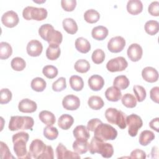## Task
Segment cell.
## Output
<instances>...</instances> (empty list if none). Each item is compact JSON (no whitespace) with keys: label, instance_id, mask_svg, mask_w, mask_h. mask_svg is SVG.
I'll return each mask as SVG.
<instances>
[{"label":"cell","instance_id":"6da1fadb","mask_svg":"<svg viewBox=\"0 0 159 159\" xmlns=\"http://www.w3.org/2000/svg\"><path fill=\"white\" fill-rule=\"evenodd\" d=\"M29 135L25 132H19L12 136L14 151L18 158H31V154L27 152L26 143L28 142Z\"/></svg>","mask_w":159,"mask_h":159},{"label":"cell","instance_id":"7a4b0ae2","mask_svg":"<svg viewBox=\"0 0 159 159\" xmlns=\"http://www.w3.org/2000/svg\"><path fill=\"white\" fill-rule=\"evenodd\" d=\"M39 34L43 40L48 42L49 45H59L62 42L61 33L55 30L51 24H45L41 25L39 29Z\"/></svg>","mask_w":159,"mask_h":159},{"label":"cell","instance_id":"3957f363","mask_svg":"<svg viewBox=\"0 0 159 159\" xmlns=\"http://www.w3.org/2000/svg\"><path fill=\"white\" fill-rule=\"evenodd\" d=\"M89 152L91 154L99 153L104 158H111L114 153V148L111 143L104 142L103 140L98 139L94 137L92 138L89 144Z\"/></svg>","mask_w":159,"mask_h":159},{"label":"cell","instance_id":"277c9868","mask_svg":"<svg viewBox=\"0 0 159 159\" xmlns=\"http://www.w3.org/2000/svg\"><path fill=\"white\" fill-rule=\"evenodd\" d=\"M34 121L32 117L29 116H15L11 117L9 123V129L11 131L18 130L32 129Z\"/></svg>","mask_w":159,"mask_h":159},{"label":"cell","instance_id":"5b68a950","mask_svg":"<svg viewBox=\"0 0 159 159\" xmlns=\"http://www.w3.org/2000/svg\"><path fill=\"white\" fill-rule=\"evenodd\" d=\"M117 136V132L112 126L101 122L95 128L94 137L103 141L113 140Z\"/></svg>","mask_w":159,"mask_h":159},{"label":"cell","instance_id":"8992f818","mask_svg":"<svg viewBox=\"0 0 159 159\" xmlns=\"http://www.w3.org/2000/svg\"><path fill=\"white\" fill-rule=\"evenodd\" d=\"M105 117L109 123L116 124L122 129L127 127L126 116L120 110L112 107L108 108L105 112Z\"/></svg>","mask_w":159,"mask_h":159},{"label":"cell","instance_id":"52a82bcc","mask_svg":"<svg viewBox=\"0 0 159 159\" xmlns=\"http://www.w3.org/2000/svg\"><path fill=\"white\" fill-rule=\"evenodd\" d=\"M22 16L25 20L34 19L37 21H40L47 17V11L43 7L27 6L23 10Z\"/></svg>","mask_w":159,"mask_h":159},{"label":"cell","instance_id":"ba28073f","mask_svg":"<svg viewBox=\"0 0 159 159\" xmlns=\"http://www.w3.org/2000/svg\"><path fill=\"white\" fill-rule=\"evenodd\" d=\"M126 124L129 127V134L131 137H135L137 135L139 129L142 127L143 122L139 116L132 114L126 117Z\"/></svg>","mask_w":159,"mask_h":159},{"label":"cell","instance_id":"9c48e42d","mask_svg":"<svg viewBox=\"0 0 159 159\" xmlns=\"http://www.w3.org/2000/svg\"><path fill=\"white\" fill-rule=\"evenodd\" d=\"M127 66L128 63L126 60L122 57H118L108 61L106 68L111 72H116L124 70Z\"/></svg>","mask_w":159,"mask_h":159},{"label":"cell","instance_id":"30bf717a","mask_svg":"<svg viewBox=\"0 0 159 159\" xmlns=\"http://www.w3.org/2000/svg\"><path fill=\"white\" fill-rule=\"evenodd\" d=\"M125 46V40L121 36H116L111 38L107 43L108 50L112 53L121 52Z\"/></svg>","mask_w":159,"mask_h":159},{"label":"cell","instance_id":"8fae6325","mask_svg":"<svg viewBox=\"0 0 159 159\" xmlns=\"http://www.w3.org/2000/svg\"><path fill=\"white\" fill-rule=\"evenodd\" d=\"M1 21L3 25L6 27L12 28L17 25L19 19L16 12L13 11H9L2 16Z\"/></svg>","mask_w":159,"mask_h":159},{"label":"cell","instance_id":"7c38bea8","mask_svg":"<svg viewBox=\"0 0 159 159\" xmlns=\"http://www.w3.org/2000/svg\"><path fill=\"white\" fill-rule=\"evenodd\" d=\"M62 105L66 110H76L80 106V100L76 96L69 94L63 98L62 101Z\"/></svg>","mask_w":159,"mask_h":159},{"label":"cell","instance_id":"4fadbf2b","mask_svg":"<svg viewBox=\"0 0 159 159\" xmlns=\"http://www.w3.org/2000/svg\"><path fill=\"white\" fill-rule=\"evenodd\" d=\"M46 146L42 140L37 139H35L30 145L29 152L33 158H38L45 149Z\"/></svg>","mask_w":159,"mask_h":159},{"label":"cell","instance_id":"5bb4252c","mask_svg":"<svg viewBox=\"0 0 159 159\" xmlns=\"http://www.w3.org/2000/svg\"><path fill=\"white\" fill-rule=\"evenodd\" d=\"M142 54V48L138 43L131 44L127 49V56L132 61H137L140 60Z\"/></svg>","mask_w":159,"mask_h":159},{"label":"cell","instance_id":"9a60e30c","mask_svg":"<svg viewBox=\"0 0 159 159\" xmlns=\"http://www.w3.org/2000/svg\"><path fill=\"white\" fill-rule=\"evenodd\" d=\"M27 52L31 57L39 56L43 50V46L40 42L37 40H30L27 45Z\"/></svg>","mask_w":159,"mask_h":159},{"label":"cell","instance_id":"2e32d148","mask_svg":"<svg viewBox=\"0 0 159 159\" xmlns=\"http://www.w3.org/2000/svg\"><path fill=\"white\" fill-rule=\"evenodd\" d=\"M37 106L35 102L29 99H22L18 105L19 111L24 113H32L37 110Z\"/></svg>","mask_w":159,"mask_h":159},{"label":"cell","instance_id":"e0dca14e","mask_svg":"<svg viewBox=\"0 0 159 159\" xmlns=\"http://www.w3.org/2000/svg\"><path fill=\"white\" fill-rule=\"evenodd\" d=\"M142 76L144 80L149 83L156 82L158 79V73L157 70L151 66L144 68L142 71Z\"/></svg>","mask_w":159,"mask_h":159},{"label":"cell","instance_id":"ac0fdd59","mask_svg":"<svg viewBox=\"0 0 159 159\" xmlns=\"http://www.w3.org/2000/svg\"><path fill=\"white\" fill-rule=\"evenodd\" d=\"M104 84V80L103 78L98 75H94L91 76L88 80V85L93 91L101 90Z\"/></svg>","mask_w":159,"mask_h":159},{"label":"cell","instance_id":"d6986e66","mask_svg":"<svg viewBox=\"0 0 159 159\" xmlns=\"http://www.w3.org/2000/svg\"><path fill=\"white\" fill-rule=\"evenodd\" d=\"M89 143L88 140L83 139H76L73 143L74 151L78 154H83L88 152L89 149Z\"/></svg>","mask_w":159,"mask_h":159},{"label":"cell","instance_id":"ffe728a7","mask_svg":"<svg viewBox=\"0 0 159 159\" xmlns=\"http://www.w3.org/2000/svg\"><path fill=\"white\" fill-rule=\"evenodd\" d=\"M105 96L106 99L112 102L118 101L122 97L120 89L113 86L108 88L105 92Z\"/></svg>","mask_w":159,"mask_h":159},{"label":"cell","instance_id":"44dd1931","mask_svg":"<svg viewBox=\"0 0 159 159\" xmlns=\"http://www.w3.org/2000/svg\"><path fill=\"white\" fill-rule=\"evenodd\" d=\"M143 9V4L140 0H130L127 4V12L132 15L140 13Z\"/></svg>","mask_w":159,"mask_h":159},{"label":"cell","instance_id":"7402d4cb","mask_svg":"<svg viewBox=\"0 0 159 159\" xmlns=\"http://www.w3.org/2000/svg\"><path fill=\"white\" fill-rule=\"evenodd\" d=\"M108 29L102 25H99L94 27L91 32L93 39L97 40H102L106 39L108 35Z\"/></svg>","mask_w":159,"mask_h":159},{"label":"cell","instance_id":"603a6c76","mask_svg":"<svg viewBox=\"0 0 159 159\" xmlns=\"http://www.w3.org/2000/svg\"><path fill=\"white\" fill-rule=\"evenodd\" d=\"M73 122L74 119L71 116L70 114H64L59 117L58 125L61 129L63 130H68L72 126Z\"/></svg>","mask_w":159,"mask_h":159},{"label":"cell","instance_id":"cb8c5ba5","mask_svg":"<svg viewBox=\"0 0 159 159\" xmlns=\"http://www.w3.org/2000/svg\"><path fill=\"white\" fill-rule=\"evenodd\" d=\"M75 47L78 52L86 53L90 50L91 45L87 39L83 37H78L75 40Z\"/></svg>","mask_w":159,"mask_h":159},{"label":"cell","instance_id":"d4e9b609","mask_svg":"<svg viewBox=\"0 0 159 159\" xmlns=\"http://www.w3.org/2000/svg\"><path fill=\"white\" fill-rule=\"evenodd\" d=\"M40 120L47 125H53L55 122V115L48 111H42L39 114Z\"/></svg>","mask_w":159,"mask_h":159},{"label":"cell","instance_id":"484cf974","mask_svg":"<svg viewBox=\"0 0 159 159\" xmlns=\"http://www.w3.org/2000/svg\"><path fill=\"white\" fill-rule=\"evenodd\" d=\"M63 27L65 30L70 34H75L78 31L76 22L72 18H66L62 22Z\"/></svg>","mask_w":159,"mask_h":159},{"label":"cell","instance_id":"4316f807","mask_svg":"<svg viewBox=\"0 0 159 159\" xmlns=\"http://www.w3.org/2000/svg\"><path fill=\"white\" fill-rule=\"evenodd\" d=\"M73 133L75 139H83L88 140L90 136L87 127L83 125L76 126L74 129Z\"/></svg>","mask_w":159,"mask_h":159},{"label":"cell","instance_id":"83f0119b","mask_svg":"<svg viewBox=\"0 0 159 159\" xmlns=\"http://www.w3.org/2000/svg\"><path fill=\"white\" fill-rule=\"evenodd\" d=\"M155 139V134L153 132L148 130L142 131L139 137V143L142 146H146L149 144Z\"/></svg>","mask_w":159,"mask_h":159},{"label":"cell","instance_id":"f1b7e54d","mask_svg":"<svg viewBox=\"0 0 159 159\" xmlns=\"http://www.w3.org/2000/svg\"><path fill=\"white\" fill-rule=\"evenodd\" d=\"M61 50L59 45H49L46 50V56L50 60H57L60 55Z\"/></svg>","mask_w":159,"mask_h":159},{"label":"cell","instance_id":"f546056e","mask_svg":"<svg viewBox=\"0 0 159 159\" xmlns=\"http://www.w3.org/2000/svg\"><path fill=\"white\" fill-rule=\"evenodd\" d=\"M70 84L71 88L76 91H81L84 86V82L81 77L77 75H73L70 77Z\"/></svg>","mask_w":159,"mask_h":159},{"label":"cell","instance_id":"4dcf8cb0","mask_svg":"<svg viewBox=\"0 0 159 159\" xmlns=\"http://www.w3.org/2000/svg\"><path fill=\"white\" fill-rule=\"evenodd\" d=\"M12 53V49L11 45L5 42L0 43V58L1 60L7 59L11 57Z\"/></svg>","mask_w":159,"mask_h":159},{"label":"cell","instance_id":"1f68e13d","mask_svg":"<svg viewBox=\"0 0 159 159\" xmlns=\"http://www.w3.org/2000/svg\"><path fill=\"white\" fill-rule=\"evenodd\" d=\"M100 18L99 13L94 9H88L84 14V20L90 24L97 22Z\"/></svg>","mask_w":159,"mask_h":159},{"label":"cell","instance_id":"d6a6232c","mask_svg":"<svg viewBox=\"0 0 159 159\" xmlns=\"http://www.w3.org/2000/svg\"><path fill=\"white\" fill-rule=\"evenodd\" d=\"M129 79L125 75H119L115 78L113 81V85L119 89H125L129 86Z\"/></svg>","mask_w":159,"mask_h":159},{"label":"cell","instance_id":"836d02e7","mask_svg":"<svg viewBox=\"0 0 159 159\" xmlns=\"http://www.w3.org/2000/svg\"><path fill=\"white\" fill-rule=\"evenodd\" d=\"M89 106L94 110H99L104 106V101L102 99L98 96H91L88 101Z\"/></svg>","mask_w":159,"mask_h":159},{"label":"cell","instance_id":"e575fe53","mask_svg":"<svg viewBox=\"0 0 159 159\" xmlns=\"http://www.w3.org/2000/svg\"><path fill=\"white\" fill-rule=\"evenodd\" d=\"M30 86L33 90L37 92H42L45 89L47 84L43 78L36 77L32 80Z\"/></svg>","mask_w":159,"mask_h":159},{"label":"cell","instance_id":"d590c367","mask_svg":"<svg viewBox=\"0 0 159 159\" xmlns=\"http://www.w3.org/2000/svg\"><path fill=\"white\" fill-rule=\"evenodd\" d=\"M145 30L148 34L154 35L158 32L159 24L157 20H148L145 24Z\"/></svg>","mask_w":159,"mask_h":159},{"label":"cell","instance_id":"8d00e7d4","mask_svg":"<svg viewBox=\"0 0 159 159\" xmlns=\"http://www.w3.org/2000/svg\"><path fill=\"white\" fill-rule=\"evenodd\" d=\"M74 67L76 71L81 73H84L89 70L90 64L86 60L80 59L76 61Z\"/></svg>","mask_w":159,"mask_h":159},{"label":"cell","instance_id":"74e56055","mask_svg":"<svg viewBox=\"0 0 159 159\" xmlns=\"http://www.w3.org/2000/svg\"><path fill=\"white\" fill-rule=\"evenodd\" d=\"M122 102L124 106L128 108H133L137 105V99L134 96L130 93L125 94L122 98Z\"/></svg>","mask_w":159,"mask_h":159},{"label":"cell","instance_id":"f35d334b","mask_svg":"<svg viewBox=\"0 0 159 159\" xmlns=\"http://www.w3.org/2000/svg\"><path fill=\"white\" fill-rule=\"evenodd\" d=\"M43 135L47 139L53 140L58 137V131L56 127L47 125L43 129Z\"/></svg>","mask_w":159,"mask_h":159},{"label":"cell","instance_id":"ab89813d","mask_svg":"<svg viewBox=\"0 0 159 159\" xmlns=\"http://www.w3.org/2000/svg\"><path fill=\"white\" fill-rule=\"evenodd\" d=\"M11 67L15 71H22L25 67V60L20 57H15L14 58L11 62Z\"/></svg>","mask_w":159,"mask_h":159},{"label":"cell","instance_id":"60d3db41","mask_svg":"<svg viewBox=\"0 0 159 159\" xmlns=\"http://www.w3.org/2000/svg\"><path fill=\"white\" fill-rule=\"evenodd\" d=\"M43 74L49 79H53L58 75L57 68L53 65H46L42 69Z\"/></svg>","mask_w":159,"mask_h":159},{"label":"cell","instance_id":"b9f144b4","mask_svg":"<svg viewBox=\"0 0 159 159\" xmlns=\"http://www.w3.org/2000/svg\"><path fill=\"white\" fill-rule=\"evenodd\" d=\"M91 58L93 61L96 64L102 63L105 58V53L102 50L98 48L93 52Z\"/></svg>","mask_w":159,"mask_h":159},{"label":"cell","instance_id":"7bdbcfd3","mask_svg":"<svg viewBox=\"0 0 159 159\" xmlns=\"http://www.w3.org/2000/svg\"><path fill=\"white\" fill-rule=\"evenodd\" d=\"M133 91L135 96L137 98V100L139 102H142L146 98V91L145 88L140 85H135L133 88Z\"/></svg>","mask_w":159,"mask_h":159},{"label":"cell","instance_id":"ee69618b","mask_svg":"<svg viewBox=\"0 0 159 159\" xmlns=\"http://www.w3.org/2000/svg\"><path fill=\"white\" fill-rule=\"evenodd\" d=\"M66 88V80L63 77H60L52 84V89L54 91L60 92Z\"/></svg>","mask_w":159,"mask_h":159},{"label":"cell","instance_id":"f6af8a7d","mask_svg":"<svg viewBox=\"0 0 159 159\" xmlns=\"http://www.w3.org/2000/svg\"><path fill=\"white\" fill-rule=\"evenodd\" d=\"M12 99V93L7 88H2L0 92V103L1 104L8 103Z\"/></svg>","mask_w":159,"mask_h":159},{"label":"cell","instance_id":"bcb514c9","mask_svg":"<svg viewBox=\"0 0 159 159\" xmlns=\"http://www.w3.org/2000/svg\"><path fill=\"white\" fill-rule=\"evenodd\" d=\"M0 154L1 158L2 159H9L14 158V157L12 156L7 145L3 142H0Z\"/></svg>","mask_w":159,"mask_h":159},{"label":"cell","instance_id":"7dc6e473","mask_svg":"<svg viewBox=\"0 0 159 159\" xmlns=\"http://www.w3.org/2000/svg\"><path fill=\"white\" fill-rule=\"evenodd\" d=\"M62 8L67 12L73 11L76 5V1L75 0H62L61 1Z\"/></svg>","mask_w":159,"mask_h":159},{"label":"cell","instance_id":"c3c4849f","mask_svg":"<svg viewBox=\"0 0 159 159\" xmlns=\"http://www.w3.org/2000/svg\"><path fill=\"white\" fill-rule=\"evenodd\" d=\"M53 150L50 145H47L45 149L37 159H53L54 158Z\"/></svg>","mask_w":159,"mask_h":159},{"label":"cell","instance_id":"681fc988","mask_svg":"<svg viewBox=\"0 0 159 159\" xmlns=\"http://www.w3.org/2000/svg\"><path fill=\"white\" fill-rule=\"evenodd\" d=\"M148 12L153 16H159V2L158 1L152 2L148 7Z\"/></svg>","mask_w":159,"mask_h":159},{"label":"cell","instance_id":"f907efd6","mask_svg":"<svg viewBox=\"0 0 159 159\" xmlns=\"http://www.w3.org/2000/svg\"><path fill=\"white\" fill-rule=\"evenodd\" d=\"M130 158H139L145 159L146 158V153L144 151L140 149H135L130 153Z\"/></svg>","mask_w":159,"mask_h":159},{"label":"cell","instance_id":"816d5d0a","mask_svg":"<svg viewBox=\"0 0 159 159\" xmlns=\"http://www.w3.org/2000/svg\"><path fill=\"white\" fill-rule=\"evenodd\" d=\"M67 148L62 143H59L56 148V154L58 159H64V156Z\"/></svg>","mask_w":159,"mask_h":159},{"label":"cell","instance_id":"f5cc1de1","mask_svg":"<svg viewBox=\"0 0 159 159\" xmlns=\"http://www.w3.org/2000/svg\"><path fill=\"white\" fill-rule=\"evenodd\" d=\"M102 121L99 120V119L95 118V119H92L88 121V124H87V129L89 131L94 132L95 128L99 124H101Z\"/></svg>","mask_w":159,"mask_h":159},{"label":"cell","instance_id":"db71d44e","mask_svg":"<svg viewBox=\"0 0 159 159\" xmlns=\"http://www.w3.org/2000/svg\"><path fill=\"white\" fill-rule=\"evenodd\" d=\"M150 96L151 99L156 103H158L159 100V88L155 86L152 88L150 91Z\"/></svg>","mask_w":159,"mask_h":159},{"label":"cell","instance_id":"11a10c76","mask_svg":"<svg viewBox=\"0 0 159 159\" xmlns=\"http://www.w3.org/2000/svg\"><path fill=\"white\" fill-rule=\"evenodd\" d=\"M150 127L153 130H155L156 132L159 131V118L157 117L153 119H152L150 123H149Z\"/></svg>","mask_w":159,"mask_h":159},{"label":"cell","instance_id":"9f6ffc18","mask_svg":"<svg viewBox=\"0 0 159 159\" xmlns=\"http://www.w3.org/2000/svg\"><path fill=\"white\" fill-rule=\"evenodd\" d=\"M65 158H80V156L78 153H76L75 152H71L70 150H66L64 156V159Z\"/></svg>","mask_w":159,"mask_h":159}]
</instances>
